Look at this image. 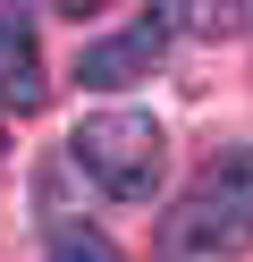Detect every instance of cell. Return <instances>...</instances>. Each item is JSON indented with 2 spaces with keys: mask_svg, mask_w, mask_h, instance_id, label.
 <instances>
[{
  "mask_svg": "<svg viewBox=\"0 0 253 262\" xmlns=\"http://www.w3.org/2000/svg\"><path fill=\"white\" fill-rule=\"evenodd\" d=\"M67 169H84L110 203H152V186L169 169V136L144 110H93L67 136Z\"/></svg>",
  "mask_w": 253,
  "mask_h": 262,
  "instance_id": "obj_1",
  "label": "cell"
},
{
  "mask_svg": "<svg viewBox=\"0 0 253 262\" xmlns=\"http://www.w3.org/2000/svg\"><path fill=\"white\" fill-rule=\"evenodd\" d=\"M245 245H253V144H236V152H219L211 169H202V186L169 211L160 254L186 262V254H245Z\"/></svg>",
  "mask_w": 253,
  "mask_h": 262,
  "instance_id": "obj_2",
  "label": "cell"
},
{
  "mask_svg": "<svg viewBox=\"0 0 253 262\" xmlns=\"http://www.w3.org/2000/svg\"><path fill=\"white\" fill-rule=\"evenodd\" d=\"M160 51H169V17L160 9H144L135 26H118V34H101V42H84L76 51V85H144L152 68H160Z\"/></svg>",
  "mask_w": 253,
  "mask_h": 262,
  "instance_id": "obj_3",
  "label": "cell"
},
{
  "mask_svg": "<svg viewBox=\"0 0 253 262\" xmlns=\"http://www.w3.org/2000/svg\"><path fill=\"white\" fill-rule=\"evenodd\" d=\"M42 42H34V17L26 9H0V102L17 110H42Z\"/></svg>",
  "mask_w": 253,
  "mask_h": 262,
  "instance_id": "obj_4",
  "label": "cell"
},
{
  "mask_svg": "<svg viewBox=\"0 0 253 262\" xmlns=\"http://www.w3.org/2000/svg\"><path fill=\"white\" fill-rule=\"evenodd\" d=\"M51 262H118V245L84 220H51Z\"/></svg>",
  "mask_w": 253,
  "mask_h": 262,
  "instance_id": "obj_5",
  "label": "cell"
}]
</instances>
